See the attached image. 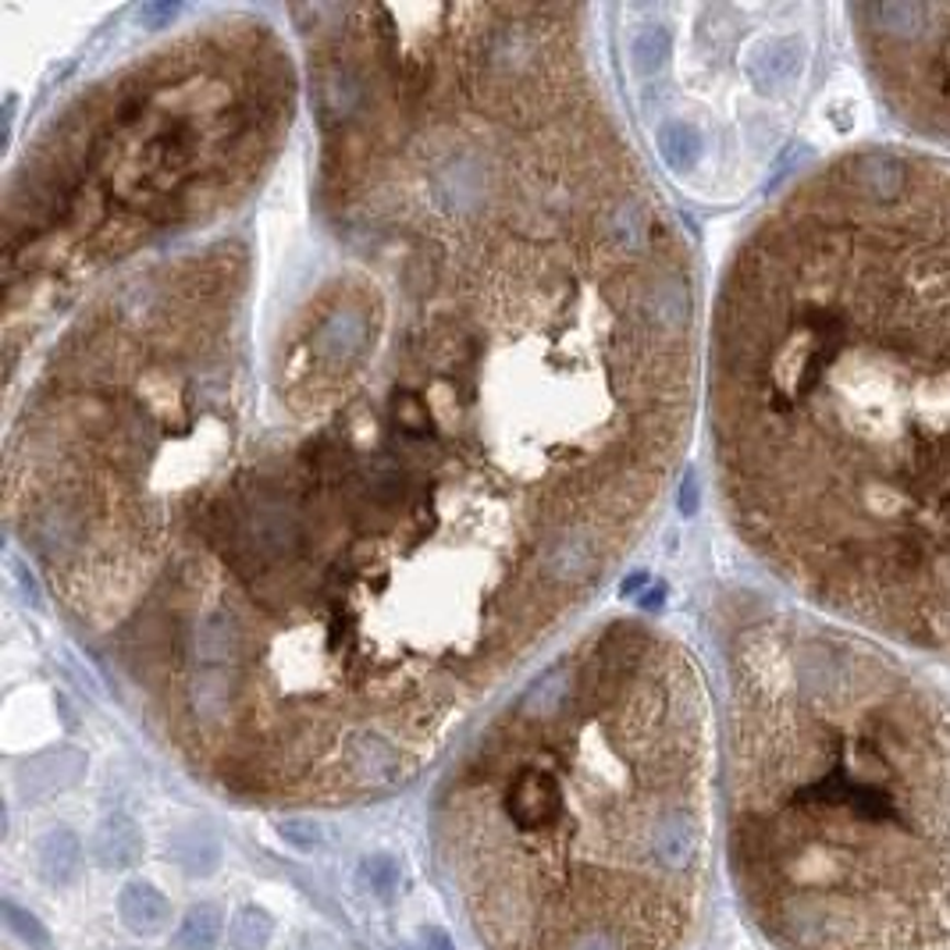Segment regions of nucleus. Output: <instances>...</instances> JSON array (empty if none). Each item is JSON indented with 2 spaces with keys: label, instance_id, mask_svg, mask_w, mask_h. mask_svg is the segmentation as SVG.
Listing matches in <instances>:
<instances>
[{
  "label": "nucleus",
  "instance_id": "f257e3e1",
  "mask_svg": "<svg viewBox=\"0 0 950 950\" xmlns=\"http://www.w3.org/2000/svg\"><path fill=\"white\" fill-rule=\"evenodd\" d=\"M310 235L125 278L43 367L8 512L235 791L413 769L587 606L695 417L698 285L577 8H317Z\"/></svg>",
  "mask_w": 950,
  "mask_h": 950
},
{
  "label": "nucleus",
  "instance_id": "f03ea898",
  "mask_svg": "<svg viewBox=\"0 0 950 950\" xmlns=\"http://www.w3.org/2000/svg\"><path fill=\"white\" fill-rule=\"evenodd\" d=\"M708 431L733 531L805 609L950 662V157L851 146L762 210Z\"/></svg>",
  "mask_w": 950,
  "mask_h": 950
},
{
  "label": "nucleus",
  "instance_id": "7ed1b4c3",
  "mask_svg": "<svg viewBox=\"0 0 950 950\" xmlns=\"http://www.w3.org/2000/svg\"><path fill=\"white\" fill-rule=\"evenodd\" d=\"M733 865L783 950H950V698L811 609L737 606Z\"/></svg>",
  "mask_w": 950,
  "mask_h": 950
},
{
  "label": "nucleus",
  "instance_id": "20e7f679",
  "mask_svg": "<svg viewBox=\"0 0 950 950\" xmlns=\"http://www.w3.org/2000/svg\"><path fill=\"white\" fill-rule=\"evenodd\" d=\"M292 111L289 51L250 19L192 29L89 86L11 183L8 328L47 317L125 256L246 203Z\"/></svg>",
  "mask_w": 950,
  "mask_h": 950
},
{
  "label": "nucleus",
  "instance_id": "39448f33",
  "mask_svg": "<svg viewBox=\"0 0 950 950\" xmlns=\"http://www.w3.org/2000/svg\"><path fill=\"white\" fill-rule=\"evenodd\" d=\"M851 36L890 118L950 157V4H858Z\"/></svg>",
  "mask_w": 950,
  "mask_h": 950
},
{
  "label": "nucleus",
  "instance_id": "423d86ee",
  "mask_svg": "<svg viewBox=\"0 0 950 950\" xmlns=\"http://www.w3.org/2000/svg\"><path fill=\"white\" fill-rule=\"evenodd\" d=\"M118 915L135 937H157L172 926V901L154 883H125L118 894Z\"/></svg>",
  "mask_w": 950,
  "mask_h": 950
},
{
  "label": "nucleus",
  "instance_id": "0eeeda50",
  "mask_svg": "<svg viewBox=\"0 0 950 950\" xmlns=\"http://www.w3.org/2000/svg\"><path fill=\"white\" fill-rule=\"evenodd\" d=\"M36 858H40L43 880L54 886H65L75 880V872H79V840H75L68 829H57V833L43 837Z\"/></svg>",
  "mask_w": 950,
  "mask_h": 950
},
{
  "label": "nucleus",
  "instance_id": "6e6552de",
  "mask_svg": "<svg viewBox=\"0 0 950 950\" xmlns=\"http://www.w3.org/2000/svg\"><path fill=\"white\" fill-rule=\"evenodd\" d=\"M221 926H224L221 908H214V904H192L183 923H178L175 947L178 950H210L221 937Z\"/></svg>",
  "mask_w": 950,
  "mask_h": 950
},
{
  "label": "nucleus",
  "instance_id": "1a4fd4ad",
  "mask_svg": "<svg viewBox=\"0 0 950 950\" xmlns=\"http://www.w3.org/2000/svg\"><path fill=\"white\" fill-rule=\"evenodd\" d=\"M270 937H275V923H270V915L264 908H256V904H243L232 923H229V947L232 950H261L270 943Z\"/></svg>",
  "mask_w": 950,
  "mask_h": 950
},
{
  "label": "nucleus",
  "instance_id": "9d476101",
  "mask_svg": "<svg viewBox=\"0 0 950 950\" xmlns=\"http://www.w3.org/2000/svg\"><path fill=\"white\" fill-rule=\"evenodd\" d=\"M356 883H360V890H367L371 897L391 901V897L399 894V886H402V869H399L396 858L371 854V858H364V862H360Z\"/></svg>",
  "mask_w": 950,
  "mask_h": 950
},
{
  "label": "nucleus",
  "instance_id": "9b49d317",
  "mask_svg": "<svg viewBox=\"0 0 950 950\" xmlns=\"http://www.w3.org/2000/svg\"><path fill=\"white\" fill-rule=\"evenodd\" d=\"M4 915H8V923H11V929H14V932H19V937H22V940H29V943H33V947H47V932H43V926L36 923V918H33V915H25V912H19V908H14V904H11V901L4 904Z\"/></svg>",
  "mask_w": 950,
  "mask_h": 950
},
{
  "label": "nucleus",
  "instance_id": "f8f14e48",
  "mask_svg": "<svg viewBox=\"0 0 950 950\" xmlns=\"http://www.w3.org/2000/svg\"><path fill=\"white\" fill-rule=\"evenodd\" d=\"M417 950H456V943H452V937L445 929L439 926H424L417 932Z\"/></svg>",
  "mask_w": 950,
  "mask_h": 950
}]
</instances>
